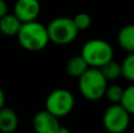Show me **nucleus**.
Masks as SVG:
<instances>
[{
	"label": "nucleus",
	"mask_w": 134,
	"mask_h": 133,
	"mask_svg": "<svg viewBox=\"0 0 134 133\" xmlns=\"http://www.w3.org/2000/svg\"><path fill=\"white\" fill-rule=\"evenodd\" d=\"M16 38L21 47L30 52L41 51L49 42L46 26L37 20L21 24Z\"/></svg>",
	"instance_id": "obj_1"
},
{
	"label": "nucleus",
	"mask_w": 134,
	"mask_h": 133,
	"mask_svg": "<svg viewBox=\"0 0 134 133\" xmlns=\"http://www.w3.org/2000/svg\"><path fill=\"white\" fill-rule=\"evenodd\" d=\"M79 79V90L81 96L91 101L101 99L105 96L107 87V80L100 72L99 68L88 67Z\"/></svg>",
	"instance_id": "obj_2"
},
{
	"label": "nucleus",
	"mask_w": 134,
	"mask_h": 133,
	"mask_svg": "<svg viewBox=\"0 0 134 133\" xmlns=\"http://www.w3.org/2000/svg\"><path fill=\"white\" fill-rule=\"evenodd\" d=\"M81 57L87 63L88 67L100 68L113 59V47L102 39H91L85 42L81 49Z\"/></svg>",
	"instance_id": "obj_3"
},
{
	"label": "nucleus",
	"mask_w": 134,
	"mask_h": 133,
	"mask_svg": "<svg viewBox=\"0 0 134 133\" xmlns=\"http://www.w3.org/2000/svg\"><path fill=\"white\" fill-rule=\"evenodd\" d=\"M49 41L57 45H67L74 41L79 31L75 27L72 18L58 16L46 26Z\"/></svg>",
	"instance_id": "obj_4"
},
{
	"label": "nucleus",
	"mask_w": 134,
	"mask_h": 133,
	"mask_svg": "<svg viewBox=\"0 0 134 133\" xmlns=\"http://www.w3.org/2000/svg\"><path fill=\"white\" fill-rule=\"evenodd\" d=\"M74 96L71 91L65 88H58L52 91L47 96L45 110L48 111L51 114L57 118L66 117L67 114L72 112L74 107Z\"/></svg>",
	"instance_id": "obj_5"
},
{
	"label": "nucleus",
	"mask_w": 134,
	"mask_h": 133,
	"mask_svg": "<svg viewBox=\"0 0 134 133\" xmlns=\"http://www.w3.org/2000/svg\"><path fill=\"white\" fill-rule=\"evenodd\" d=\"M131 123V113H128L119 104H113L104 113L102 124L109 133H124Z\"/></svg>",
	"instance_id": "obj_6"
},
{
	"label": "nucleus",
	"mask_w": 134,
	"mask_h": 133,
	"mask_svg": "<svg viewBox=\"0 0 134 133\" xmlns=\"http://www.w3.org/2000/svg\"><path fill=\"white\" fill-rule=\"evenodd\" d=\"M41 11L39 0H16L14 5V15L21 24L34 21L38 19Z\"/></svg>",
	"instance_id": "obj_7"
},
{
	"label": "nucleus",
	"mask_w": 134,
	"mask_h": 133,
	"mask_svg": "<svg viewBox=\"0 0 134 133\" xmlns=\"http://www.w3.org/2000/svg\"><path fill=\"white\" fill-rule=\"evenodd\" d=\"M59 126V118L46 110L38 112L33 118V129L35 133H57Z\"/></svg>",
	"instance_id": "obj_8"
},
{
	"label": "nucleus",
	"mask_w": 134,
	"mask_h": 133,
	"mask_svg": "<svg viewBox=\"0 0 134 133\" xmlns=\"http://www.w3.org/2000/svg\"><path fill=\"white\" fill-rule=\"evenodd\" d=\"M18 115L12 108L5 106L0 108V132L13 133L18 127Z\"/></svg>",
	"instance_id": "obj_9"
},
{
	"label": "nucleus",
	"mask_w": 134,
	"mask_h": 133,
	"mask_svg": "<svg viewBox=\"0 0 134 133\" xmlns=\"http://www.w3.org/2000/svg\"><path fill=\"white\" fill-rule=\"evenodd\" d=\"M21 26V23L14 14H8L0 18V34L12 37L16 35L19 32V28Z\"/></svg>",
	"instance_id": "obj_10"
},
{
	"label": "nucleus",
	"mask_w": 134,
	"mask_h": 133,
	"mask_svg": "<svg viewBox=\"0 0 134 133\" xmlns=\"http://www.w3.org/2000/svg\"><path fill=\"white\" fill-rule=\"evenodd\" d=\"M118 44L124 51L134 53V26L126 25L118 33Z\"/></svg>",
	"instance_id": "obj_11"
},
{
	"label": "nucleus",
	"mask_w": 134,
	"mask_h": 133,
	"mask_svg": "<svg viewBox=\"0 0 134 133\" xmlns=\"http://www.w3.org/2000/svg\"><path fill=\"white\" fill-rule=\"evenodd\" d=\"M88 68V65L81 56H73L67 60L66 63V71L71 77L79 78L86 70Z\"/></svg>",
	"instance_id": "obj_12"
},
{
	"label": "nucleus",
	"mask_w": 134,
	"mask_h": 133,
	"mask_svg": "<svg viewBox=\"0 0 134 133\" xmlns=\"http://www.w3.org/2000/svg\"><path fill=\"white\" fill-rule=\"evenodd\" d=\"M99 70L107 81H108V80H115V79H118V78L121 77L120 64L114 61L113 59L109 60L108 63H106L104 66H101Z\"/></svg>",
	"instance_id": "obj_13"
},
{
	"label": "nucleus",
	"mask_w": 134,
	"mask_h": 133,
	"mask_svg": "<svg viewBox=\"0 0 134 133\" xmlns=\"http://www.w3.org/2000/svg\"><path fill=\"white\" fill-rule=\"evenodd\" d=\"M119 105L122 106L131 114L134 112V86H128L127 88L124 90Z\"/></svg>",
	"instance_id": "obj_14"
},
{
	"label": "nucleus",
	"mask_w": 134,
	"mask_h": 133,
	"mask_svg": "<svg viewBox=\"0 0 134 133\" xmlns=\"http://www.w3.org/2000/svg\"><path fill=\"white\" fill-rule=\"evenodd\" d=\"M121 75L128 81H134V53H128V56L120 64Z\"/></svg>",
	"instance_id": "obj_15"
},
{
	"label": "nucleus",
	"mask_w": 134,
	"mask_h": 133,
	"mask_svg": "<svg viewBox=\"0 0 134 133\" xmlns=\"http://www.w3.org/2000/svg\"><path fill=\"white\" fill-rule=\"evenodd\" d=\"M124 88L118 84H113V85H107L106 91H105V96L112 104H119L120 98L122 96Z\"/></svg>",
	"instance_id": "obj_16"
},
{
	"label": "nucleus",
	"mask_w": 134,
	"mask_h": 133,
	"mask_svg": "<svg viewBox=\"0 0 134 133\" xmlns=\"http://www.w3.org/2000/svg\"><path fill=\"white\" fill-rule=\"evenodd\" d=\"M73 23L75 25V27L78 28V31H85L87 28H90L91 24H92V19L87 13H78L73 18Z\"/></svg>",
	"instance_id": "obj_17"
},
{
	"label": "nucleus",
	"mask_w": 134,
	"mask_h": 133,
	"mask_svg": "<svg viewBox=\"0 0 134 133\" xmlns=\"http://www.w3.org/2000/svg\"><path fill=\"white\" fill-rule=\"evenodd\" d=\"M8 13V6L7 2L5 0H0V18H2L4 15Z\"/></svg>",
	"instance_id": "obj_18"
},
{
	"label": "nucleus",
	"mask_w": 134,
	"mask_h": 133,
	"mask_svg": "<svg viewBox=\"0 0 134 133\" xmlns=\"http://www.w3.org/2000/svg\"><path fill=\"white\" fill-rule=\"evenodd\" d=\"M5 105V92L2 87L0 86V108H2Z\"/></svg>",
	"instance_id": "obj_19"
},
{
	"label": "nucleus",
	"mask_w": 134,
	"mask_h": 133,
	"mask_svg": "<svg viewBox=\"0 0 134 133\" xmlns=\"http://www.w3.org/2000/svg\"><path fill=\"white\" fill-rule=\"evenodd\" d=\"M57 133H71V132H69V130L67 129V127L59 126V129H58V131H57Z\"/></svg>",
	"instance_id": "obj_20"
}]
</instances>
